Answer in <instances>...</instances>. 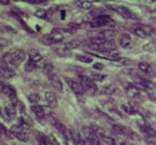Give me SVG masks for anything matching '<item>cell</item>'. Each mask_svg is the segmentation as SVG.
Wrapping results in <instances>:
<instances>
[{
	"instance_id": "obj_1",
	"label": "cell",
	"mask_w": 156,
	"mask_h": 145,
	"mask_svg": "<svg viewBox=\"0 0 156 145\" xmlns=\"http://www.w3.org/2000/svg\"><path fill=\"white\" fill-rule=\"evenodd\" d=\"M26 59V52L21 49H16L12 51H9L2 55V58L0 62H2L3 64L9 67L11 69L18 68Z\"/></svg>"
},
{
	"instance_id": "obj_2",
	"label": "cell",
	"mask_w": 156,
	"mask_h": 145,
	"mask_svg": "<svg viewBox=\"0 0 156 145\" xmlns=\"http://www.w3.org/2000/svg\"><path fill=\"white\" fill-rule=\"evenodd\" d=\"M11 134H12L13 137H16L18 141L20 142H28L29 141V134L27 132L26 130L23 129L20 125H16V126H12L11 127Z\"/></svg>"
},
{
	"instance_id": "obj_3",
	"label": "cell",
	"mask_w": 156,
	"mask_h": 145,
	"mask_svg": "<svg viewBox=\"0 0 156 145\" xmlns=\"http://www.w3.org/2000/svg\"><path fill=\"white\" fill-rule=\"evenodd\" d=\"M113 22V20L109 16H106V15H101V16L95 17L94 19L90 21V26L93 28H101V27L105 26H109L111 23Z\"/></svg>"
},
{
	"instance_id": "obj_4",
	"label": "cell",
	"mask_w": 156,
	"mask_h": 145,
	"mask_svg": "<svg viewBox=\"0 0 156 145\" xmlns=\"http://www.w3.org/2000/svg\"><path fill=\"white\" fill-rule=\"evenodd\" d=\"M109 8L113 10H115L119 16H122L123 18L125 19H136V15L129 9V8H127V7H124V6H116V7H113V6H109Z\"/></svg>"
},
{
	"instance_id": "obj_5",
	"label": "cell",
	"mask_w": 156,
	"mask_h": 145,
	"mask_svg": "<svg viewBox=\"0 0 156 145\" xmlns=\"http://www.w3.org/2000/svg\"><path fill=\"white\" fill-rule=\"evenodd\" d=\"M29 60L36 65V68H44V65L46 63L44 57L37 50H35V49L29 51Z\"/></svg>"
},
{
	"instance_id": "obj_6",
	"label": "cell",
	"mask_w": 156,
	"mask_h": 145,
	"mask_svg": "<svg viewBox=\"0 0 156 145\" xmlns=\"http://www.w3.org/2000/svg\"><path fill=\"white\" fill-rule=\"evenodd\" d=\"M113 131L119 135L127 136V137H135V134L130 129H128L127 126L122 125V124H114L113 125Z\"/></svg>"
},
{
	"instance_id": "obj_7",
	"label": "cell",
	"mask_w": 156,
	"mask_h": 145,
	"mask_svg": "<svg viewBox=\"0 0 156 145\" xmlns=\"http://www.w3.org/2000/svg\"><path fill=\"white\" fill-rule=\"evenodd\" d=\"M80 79V83L83 84V87H85V90H88V91H95L97 90V87H96V84H95V81L93 80V77H87V75H80L79 77Z\"/></svg>"
},
{
	"instance_id": "obj_8",
	"label": "cell",
	"mask_w": 156,
	"mask_h": 145,
	"mask_svg": "<svg viewBox=\"0 0 156 145\" xmlns=\"http://www.w3.org/2000/svg\"><path fill=\"white\" fill-rule=\"evenodd\" d=\"M66 81H67L69 87L72 89V91L76 94V95L80 97V95H83V94L85 93V87H83V84L81 83H79V82H77V81L72 80V79H66Z\"/></svg>"
},
{
	"instance_id": "obj_9",
	"label": "cell",
	"mask_w": 156,
	"mask_h": 145,
	"mask_svg": "<svg viewBox=\"0 0 156 145\" xmlns=\"http://www.w3.org/2000/svg\"><path fill=\"white\" fill-rule=\"evenodd\" d=\"M126 94L132 99H135V100H138L142 97V91L137 85H128L126 87Z\"/></svg>"
},
{
	"instance_id": "obj_10",
	"label": "cell",
	"mask_w": 156,
	"mask_h": 145,
	"mask_svg": "<svg viewBox=\"0 0 156 145\" xmlns=\"http://www.w3.org/2000/svg\"><path fill=\"white\" fill-rule=\"evenodd\" d=\"M18 122H19L18 125H20L25 130L29 129V127L33 126V120H31V117H30L29 115H27L26 113H23V114L20 115V117L18 119Z\"/></svg>"
},
{
	"instance_id": "obj_11",
	"label": "cell",
	"mask_w": 156,
	"mask_h": 145,
	"mask_svg": "<svg viewBox=\"0 0 156 145\" xmlns=\"http://www.w3.org/2000/svg\"><path fill=\"white\" fill-rule=\"evenodd\" d=\"M31 112L34 113V115L36 116V119L39 121H42L45 120L46 117V111L45 107H41V105H38V104H34L31 107Z\"/></svg>"
},
{
	"instance_id": "obj_12",
	"label": "cell",
	"mask_w": 156,
	"mask_h": 145,
	"mask_svg": "<svg viewBox=\"0 0 156 145\" xmlns=\"http://www.w3.org/2000/svg\"><path fill=\"white\" fill-rule=\"evenodd\" d=\"M48 79H49V81H50L51 85L55 87L56 90H58V91H60V92H62V90H64L62 82V80H60V77H59L57 74H56V73L50 74V75H48Z\"/></svg>"
},
{
	"instance_id": "obj_13",
	"label": "cell",
	"mask_w": 156,
	"mask_h": 145,
	"mask_svg": "<svg viewBox=\"0 0 156 145\" xmlns=\"http://www.w3.org/2000/svg\"><path fill=\"white\" fill-rule=\"evenodd\" d=\"M45 101L49 107H57V104H58L57 97L55 95V93H52V92H50V91H47V92L45 93Z\"/></svg>"
},
{
	"instance_id": "obj_14",
	"label": "cell",
	"mask_w": 156,
	"mask_h": 145,
	"mask_svg": "<svg viewBox=\"0 0 156 145\" xmlns=\"http://www.w3.org/2000/svg\"><path fill=\"white\" fill-rule=\"evenodd\" d=\"M0 75L7 77V79H10V77H15V71H13V69L9 68L6 64H3L2 62H0Z\"/></svg>"
},
{
	"instance_id": "obj_15",
	"label": "cell",
	"mask_w": 156,
	"mask_h": 145,
	"mask_svg": "<svg viewBox=\"0 0 156 145\" xmlns=\"http://www.w3.org/2000/svg\"><path fill=\"white\" fill-rule=\"evenodd\" d=\"M130 31L135 35V36L140 37V38H147L148 37V35H147V32L145 31V29H144V26L143 25H136V26H134L130 28Z\"/></svg>"
},
{
	"instance_id": "obj_16",
	"label": "cell",
	"mask_w": 156,
	"mask_h": 145,
	"mask_svg": "<svg viewBox=\"0 0 156 145\" xmlns=\"http://www.w3.org/2000/svg\"><path fill=\"white\" fill-rule=\"evenodd\" d=\"M16 105H15V101H11L10 103H8L5 107V113H6V116L8 119H13L16 116Z\"/></svg>"
},
{
	"instance_id": "obj_17",
	"label": "cell",
	"mask_w": 156,
	"mask_h": 145,
	"mask_svg": "<svg viewBox=\"0 0 156 145\" xmlns=\"http://www.w3.org/2000/svg\"><path fill=\"white\" fill-rule=\"evenodd\" d=\"M116 91H117L116 85H115L114 83H109L101 87V90H99V93L103 94V95H112V94H114Z\"/></svg>"
},
{
	"instance_id": "obj_18",
	"label": "cell",
	"mask_w": 156,
	"mask_h": 145,
	"mask_svg": "<svg viewBox=\"0 0 156 145\" xmlns=\"http://www.w3.org/2000/svg\"><path fill=\"white\" fill-rule=\"evenodd\" d=\"M54 125H55V127L57 130H58L59 132L62 133V135L65 136L66 139H70V131H68V129L62 123H60L59 121H54Z\"/></svg>"
},
{
	"instance_id": "obj_19",
	"label": "cell",
	"mask_w": 156,
	"mask_h": 145,
	"mask_svg": "<svg viewBox=\"0 0 156 145\" xmlns=\"http://www.w3.org/2000/svg\"><path fill=\"white\" fill-rule=\"evenodd\" d=\"M2 93L6 95V97H8L11 101H15L16 100V95H17V92L16 90H15V87H11V85H5V87H3L2 90Z\"/></svg>"
},
{
	"instance_id": "obj_20",
	"label": "cell",
	"mask_w": 156,
	"mask_h": 145,
	"mask_svg": "<svg viewBox=\"0 0 156 145\" xmlns=\"http://www.w3.org/2000/svg\"><path fill=\"white\" fill-rule=\"evenodd\" d=\"M35 143H36V145H49L48 137L46 135H44L42 133L36 131L35 132Z\"/></svg>"
},
{
	"instance_id": "obj_21",
	"label": "cell",
	"mask_w": 156,
	"mask_h": 145,
	"mask_svg": "<svg viewBox=\"0 0 156 145\" xmlns=\"http://www.w3.org/2000/svg\"><path fill=\"white\" fill-rule=\"evenodd\" d=\"M130 44H132V38H130L129 35H127V33H123L119 38V45L122 48H129Z\"/></svg>"
},
{
	"instance_id": "obj_22",
	"label": "cell",
	"mask_w": 156,
	"mask_h": 145,
	"mask_svg": "<svg viewBox=\"0 0 156 145\" xmlns=\"http://www.w3.org/2000/svg\"><path fill=\"white\" fill-rule=\"evenodd\" d=\"M138 70L140 72H143L144 74H153L154 72L153 67L150 63H147V62H140L138 64Z\"/></svg>"
},
{
	"instance_id": "obj_23",
	"label": "cell",
	"mask_w": 156,
	"mask_h": 145,
	"mask_svg": "<svg viewBox=\"0 0 156 145\" xmlns=\"http://www.w3.org/2000/svg\"><path fill=\"white\" fill-rule=\"evenodd\" d=\"M49 35H50V37H51L54 43H59V42H62V40H64V35H62V32L60 31V30H57V29L52 30Z\"/></svg>"
},
{
	"instance_id": "obj_24",
	"label": "cell",
	"mask_w": 156,
	"mask_h": 145,
	"mask_svg": "<svg viewBox=\"0 0 156 145\" xmlns=\"http://www.w3.org/2000/svg\"><path fill=\"white\" fill-rule=\"evenodd\" d=\"M75 5L78 8L84 9V10H89L93 8V2L89 1V0H76Z\"/></svg>"
},
{
	"instance_id": "obj_25",
	"label": "cell",
	"mask_w": 156,
	"mask_h": 145,
	"mask_svg": "<svg viewBox=\"0 0 156 145\" xmlns=\"http://www.w3.org/2000/svg\"><path fill=\"white\" fill-rule=\"evenodd\" d=\"M122 109H123L124 112L127 113V114H129V115H134V114H136L137 113L136 107H134V105H132V104H129V103L122 104Z\"/></svg>"
},
{
	"instance_id": "obj_26",
	"label": "cell",
	"mask_w": 156,
	"mask_h": 145,
	"mask_svg": "<svg viewBox=\"0 0 156 145\" xmlns=\"http://www.w3.org/2000/svg\"><path fill=\"white\" fill-rule=\"evenodd\" d=\"M80 45V42L78 41V40H70V41L66 42L65 44H64V50H74V49H77L78 47Z\"/></svg>"
},
{
	"instance_id": "obj_27",
	"label": "cell",
	"mask_w": 156,
	"mask_h": 145,
	"mask_svg": "<svg viewBox=\"0 0 156 145\" xmlns=\"http://www.w3.org/2000/svg\"><path fill=\"white\" fill-rule=\"evenodd\" d=\"M90 127H91V130L94 131V133L96 134V135L98 136V137H103V136H105L106 135V131H105L103 127H101V126H98V125H96V124H91L90 125Z\"/></svg>"
},
{
	"instance_id": "obj_28",
	"label": "cell",
	"mask_w": 156,
	"mask_h": 145,
	"mask_svg": "<svg viewBox=\"0 0 156 145\" xmlns=\"http://www.w3.org/2000/svg\"><path fill=\"white\" fill-rule=\"evenodd\" d=\"M108 115L112 116L113 119H122L123 116H122V114L119 113V111H117L116 109H114V107H108Z\"/></svg>"
},
{
	"instance_id": "obj_29",
	"label": "cell",
	"mask_w": 156,
	"mask_h": 145,
	"mask_svg": "<svg viewBox=\"0 0 156 145\" xmlns=\"http://www.w3.org/2000/svg\"><path fill=\"white\" fill-rule=\"evenodd\" d=\"M76 59L78 61L83 62V63H91L93 62V58L89 57V55H85V54H77L76 55Z\"/></svg>"
},
{
	"instance_id": "obj_30",
	"label": "cell",
	"mask_w": 156,
	"mask_h": 145,
	"mask_svg": "<svg viewBox=\"0 0 156 145\" xmlns=\"http://www.w3.org/2000/svg\"><path fill=\"white\" fill-rule=\"evenodd\" d=\"M42 69H44V72H45L47 75H50V74L55 73V68H54V65H52L51 63H49V62H46Z\"/></svg>"
},
{
	"instance_id": "obj_31",
	"label": "cell",
	"mask_w": 156,
	"mask_h": 145,
	"mask_svg": "<svg viewBox=\"0 0 156 145\" xmlns=\"http://www.w3.org/2000/svg\"><path fill=\"white\" fill-rule=\"evenodd\" d=\"M40 41H41L42 44H45V45L54 44V41H52L50 35H45V36H42L41 38H40Z\"/></svg>"
},
{
	"instance_id": "obj_32",
	"label": "cell",
	"mask_w": 156,
	"mask_h": 145,
	"mask_svg": "<svg viewBox=\"0 0 156 145\" xmlns=\"http://www.w3.org/2000/svg\"><path fill=\"white\" fill-rule=\"evenodd\" d=\"M11 44V42L8 40V39L5 38H0V52H2L6 48H8L9 45Z\"/></svg>"
},
{
	"instance_id": "obj_33",
	"label": "cell",
	"mask_w": 156,
	"mask_h": 145,
	"mask_svg": "<svg viewBox=\"0 0 156 145\" xmlns=\"http://www.w3.org/2000/svg\"><path fill=\"white\" fill-rule=\"evenodd\" d=\"M28 100H29L30 103L37 104L39 101H40V97H39V94H37V93H31L28 95Z\"/></svg>"
},
{
	"instance_id": "obj_34",
	"label": "cell",
	"mask_w": 156,
	"mask_h": 145,
	"mask_svg": "<svg viewBox=\"0 0 156 145\" xmlns=\"http://www.w3.org/2000/svg\"><path fill=\"white\" fill-rule=\"evenodd\" d=\"M0 133H1V134H3V135H6V136H9V137H11V136H12V134H11V131H9V130L7 129L3 124H1V123H0Z\"/></svg>"
},
{
	"instance_id": "obj_35",
	"label": "cell",
	"mask_w": 156,
	"mask_h": 145,
	"mask_svg": "<svg viewBox=\"0 0 156 145\" xmlns=\"http://www.w3.org/2000/svg\"><path fill=\"white\" fill-rule=\"evenodd\" d=\"M101 140H103V142L106 143L107 145H115V139H113V137H111V136L105 135L101 137Z\"/></svg>"
},
{
	"instance_id": "obj_36",
	"label": "cell",
	"mask_w": 156,
	"mask_h": 145,
	"mask_svg": "<svg viewBox=\"0 0 156 145\" xmlns=\"http://www.w3.org/2000/svg\"><path fill=\"white\" fill-rule=\"evenodd\" d=\"M91 77L94 81H104L106 75L105 74H99V73H93L91 74Z\"/></svg>"
},
{
	"instance_id": "obj_37",
	"label": "cell",
	"mask_w": 156,
	"mask_h": 145,
	"mask_svg": "<svg viewBox=\"0 0 156 145\" xmlns=\"http://www.w3.org/2000/svg\"><path fill=\"white\" fill-rule=\"evenodd\" d=\"M35 15H36L38 18H44V19H45L46 17H47V11H46L45 9H38V10H36Z\"/></svg>"
},
{
	"instance_id": "obj_38",
	"label": "cell",
	"mask_w": 156,
	"mask_h": 145,
	"mask_svg": "<svg viewBox=\"0 0 156 145\" xmlns=\"http://www.w3.org/2000/svg\"><path fill=\"white\" fill-rule=\"evenodd\" d=\"M35 68H36V65L34 64L30 60H28V61H27V63H26V67H25V70H26V71H28V72H30V71H34V69H35Z\"/></svg>"
},
{
	"instance_id": "obj_39",
	"label": "cell",
	"mask_w": 156,
	"mask_h": 145,
	"mask_svg": "<svg viewBox=\"0 0 156 145\" xmlns=\"http://www.w3.org/2000/svg\"><path fill=\"white\" fill-rule=\"evenodd\" d=\"M48 144L51 145H59V143L57 142V140L54 136H48Z\"/></svg>"
},
{
	"instance_id": "obj_40",
	"label": "cell",
	"mask_w": 156,
	"mask_h": 145,
	"mask_svg": "<svg viewBox=\"0 0 156 145\" xmlns=\"http://www.w3.org/2000/svg\"><path fill=\"white\" fill-rule=\"evenodd\" d=\"M93 68H94L95 70H103V69H104V64H103V63H99V62H98V63H95Z\"/></svg>"
},
{
	"instance_id": "obj_41",
	"label": "cell",
	"mask_w": 156,
	"mask_h": 145,
	"mask_svg": "<svg viewBox=\"0 0 156 145\" xmlns=\"http://www.w3.org/2000/svg\"><path fill=\"white\" fill-rule=\"evenodd\" d=\"M20 22H21V25H23V28H26V29L28 30V31H29V32H33V30H31V29H30V28H29V27L27 26V25H26V22H23V20H20Z\"/></svg>"
},
{
	"instance_id": "obj_42",
	"label": "cell",
	"mask_w": 156,
	"mask_h": 145,
	"mask_svg": "<svg viewBox=\"0 0 156 145\" xmlns=\"http://www.w3.org/2000/svg\"><path fill=\"white\" fill-rule=\"evenodd\" d=\"M26 1L31 2V3H41V2H44V1H46V0H26Z\"/></svg>"
},
{
	"instance_id": "obj_43",
	"label": "cell",
	"mask_w": 156,
	"mask_h": 145,
	"mask_svg": "<svg viewBox=\"0 0 156 145\" xmlns=\"http://www.w3.org/2000/svg\"><path fill=\"white\" fill-rule=\"evenodd\" d=\"M115 145H126V143L122 140H115Z\"/></svg>"
},
{
	"instance_id": "obj_44",
	"label": "cell",
	"mask_w": 156,
	"mask_h": 145,
	"mask_svg": "<svg viewBox=\"0 0 156 145\" xmlns=\"http://www.w3.org/2000/svg\"><path fill=\"white\" fill-rule=\"evenodd\" d=\"M5 85H6V84H5L2 81L0 80V92H1V93H2V90H3V87H5Z\"/></svg>"
},
{
	"instance_id": "obj_45",
	"label": "cell",
	"mask_w": 156,
	"mask_h": 145,
	"mask_svg": "<svg viewBox=\"0 0 156 145\" xmlns=\"http://www.w3.org/2000/svg\"><path fill=\"white\" fill-rule=\"evenodd\" d=\"M10 2V0H0V3L1 5H8Z\"/></svg>"
},
{
	"instance_id": "obj_46",
	"label": "cell",
	"mask_w": 156,
	"mask_h": 145,
	"mask_svg": "<svg viewBox=\"0 0 156 145\" xmlns=\"http://www.w3.org/2000/svg\"><path fill=\"white\" fill-rule=\"evenodd\" d=\"M15 1H26V0H15Z\"/></svg>"
}]
</instances>
